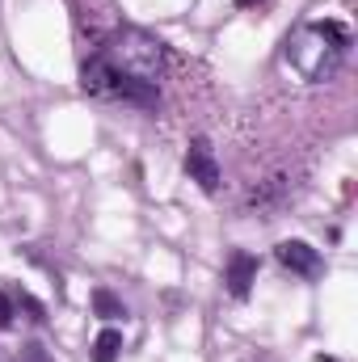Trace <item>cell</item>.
<instances>
[{"label": "cell", "mask_w": 358, "mask_h": 362, "mask_svg": "<svg viewBox=\"0 0 358 362\" xmlns=\"http://www.w3.org/2000/svg\"><path fill=\"white\" fill-rule=\"evenodd\" d=\"M8 325H13V299L0 291V329H8Z\"/></svg>", "instance_id": "8"}, {"label": "cell", "mask_w": 358, "mask_h": 362, "mask_svg": "<svg viewBox=\"0 0 358 362\" xmlns=\"http://www.w3.org/2000/svg\"><path fill=\"white\" fill-rule=\"evenodd\" d=\"M93 308H97V316H105V320H118V316H127V308H122V303H118L110 291H101V286L93 291Z\"/></svg>", "instance_id": "7"}, {"label": "cell", "mask_w": 358, "mask_h": 362, "mask_svg": "<svg viewBox=\"0 0 358 362\" xmlns=\"http://www.w3.org/2000/svg\"><path fill=\"white\" fill-rule=\"evenodd\" d=\"M185 173L198 181L207 194H215V189H219V165H215V156H211V144H207V139H194V144H190V152H185Z\"/></svg>", "instance_id": "4"}, {"label": "cell", "mask_w": 358, "mask_h": 362, "mask_svg": "<svg viewBox=\"0 0 358 362\" xmlns=\"http://www.w3.org/2000/svg\"><path fill=\"white\" fill-rule=\"evenodd\" d=\"M224 282H228V291H232L236 299H245L249 286L258 282V257H253V253H232V257H228V278H224Z\"/></svg>", "instance_id": "5"}, {"label": "cell", "mask_w": 358, "mask_h": 362, "mask_svg": "<svg viewBox=\"0 0 358 362\" xmlns=\"http://www.w3.org/2000/svg\"><path fill=\"white\" fill-rule=\"evenodd\" d=\"M346 51H350V30H346L342 21H304V25L291 30L287 42H282L287 64H291L308 85L329 81V76L342 68Z\"/></svg>", "instance_id": "2"}, {"label": "cell", "mask_w": 358, "mask_h": 362, "mask_svg": "<svg viewBox=\"0 0 358 362\" xmlns=\"http://www.w3.org/2000/svg\"><path fill=\"white\" fill-rule=\"evenodd\" d=\"M161 72H165L161 42L139 34V30H122L85 59L81 89L89 97L131 101V105L152 110V105H161Z\"/></svg>", "instance_id": "1"}, {"label": "cell", "mask_w": 358, "mask_h": 362, "mask_svg": "<svg viewBox=\"0 0 358 362\" xmlns=\"http://www.w3.org/2000/svg\"><path fill=\"white\" fill-rule=\"evenodd\" d=\"M17 362H47V354H42L38 346H25V354H21Z\"/></svg>", "instance_id": "9"}, {"label": "cell", "mask_w": 358, "mask_h": 362, "mask_svg": "<svg viewBox=\"0 0 358 362\" xmlns=\"http://www.w3.org/2000/svg\"><path fill=\"white\" fill-rule=\"evenodd\" d=\"M236 4H241V8H253V4H262V0H236Z\"/></svg>", "instance_id": "10"}, {"label": "cell", "mask_w": 358, "mask_h": 362, "mask_svg": "<svg viewBox=\"0 0 358 362\" xmlns=\"http://www.w3.org/2000/svg\"><path fill=\"white\" fill-rule=\"evenodd\" d=\"M118 350H122V333L118 329H101L97 341H93V362H118Z\"/></svg>", "instance_id": "6"}, {"label": "cell", "mask_w": 358, "mask_h": 362, "mask_svg": "<svg viewBox=\"0 0 358 362\" xmlns=\"http://www.w3.org/2000/svg\"><path fill=\"white\" fill-rule=\"evenodd\" d=\"M274 257H278L291 274H299V278H316V274L325 270L321 253H316L312 245H304V240H282V245L274 249Z\"/></svg>", "instance_id": "3"}]
</instances>
